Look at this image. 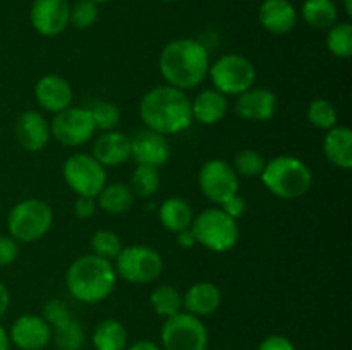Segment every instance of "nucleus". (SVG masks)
<instances>
[{"mask_svg": "<svg viewBox=\"0 0 352 350\" xmlns=\"http://www.w3.org/2000/svg\"><path fill=\"white\" fill-rule=\"evenodd\" d=\"M210 54L205 45L191 38L168 41L160 51L158 69L165 84L188 91L205 81L210 69Z\"/></svg>", "mask_w": 352, "mask_h": 350, "instance_id": "obj_1", "label": "nucleus"}, {"mask_svg": "<svg viewBox=\"0 0 352 350\" xmlns=\"http://www.w3.org/2000/svg\"><path fill=\"white\" fill-rule=\"evenodd\" d=\"M140 117L146 129L162 136L179 134L192 124L191 98L174 86H155L141 98Z\"/></svg>", "mask_w": 352, "mask_h": 350, "instance_id": "obj_2", "label": "nucleus"}, {"mask_svg": "<svg viewBox=\"0 0 352 350\" xmlns=\"http://www.w3.org/2000/svg\"><path fill=\"white\" fill-rule=\"evenodd\" d=\"M117 273L112 261L95 254H85L72 261L65 273L67 290L76 301L82 304H98L113 292Z\"/></svg>", "mask_w": 352, "mask_h": 350, "instance_id": "obj_3", "label": "nucleus"}, {"mask_svg": "<svg viewBox=\"0 0 352 350\" xmlns=\"http://www.w3.org/2000/svg\"><path fill=\"white\" fill-rule=\"evenodd\" d=\"M260 178L265 187L280 199L302 198L313 184L308 165L291 154H280L267 161Z\"/></svg>", "mask_w": 352, "mask_h": 350, "instance_id": "obj_4", "label": "nucleus"}, {"mask_svg": "<svg viewBox=\"0 0 352 350\" xmlns=\"http://www.w3.org/2000/svg\"><path fill=\"white\" fill-rule=\"evenodd\" d=\"M191 232L199 246L212 253H227L234 249L239 240L237 220L230 218L222 208H206L199 215H195Z\"/></svg>", "mask_w": 352, "mask_h": 350, "instance_id": "obj_5", "label": "nucleus"}, {"mask_svg": "<svg viewBox=\"0 0 352 350\" xmlns=\"http://www.w3.org/2000/svg\"><path fill=\"white\" fill-rule=\"evenodd\" d=\"M54 223V211L43 199L30 198L17 202L9 213L7 226L16 242L31 244L48 233Z\"/></svg>", "mask_w": 352, "mask_h": 350, "instance_id": "obj_6", "label": "nucleus"}, {"mask_svg": "<svg viewBox=\"0 0 352 350\" xmlns=\"http://www.w3.org/2000/svg\"><path fill=\"white\" fill-rule=\"evenodd\" d=\"M208 75L217 91L226 96H239L254 86L256 69L250 58L239 54H227L210 64Z\"/></svg>", "mask_w": 352, "mask_h": 350, "instance_id": "obj_7", "label": "nucleus"}, {"mask_svg": "<svg viewBox=\"0 0 352 350\" xmlns=\"http://www.w3.org/2000/svg\"><path fill=\"white\" fill-rule=\"evenodd\" d=\"M160 342L162 350H206L210 336L201 318L181 311L165 319Z\"/></svg>", "mask_w": 352, "mask_h": 350, "instance_id": "obj_8", "label": "nucleus"}, {"mask_svg": "<svg viewBox=\"0 0 352 350\" xmlns=\"http://www.w3.org/2000/svg\"><path fill=\"white\" fill-rule=\"evenodd\" d=\"M116 273L122 280L134 285L151 283L157 280L164 270V259L160 253L148 246L122 247L116 257Z\"/></svg>", "mask_w": 352, "mask_h": 350, "instance_id": "obj_9", "label": "nucleus"}, {"mask_svg": "<svg viewBox=\"0 0 352 350\" xmlns=\"http://www.w3.org/2000/svg\"><path fill=\"white\" fill-rule=\"evenodd\" d=\"M64 178L78 196L96 198L107 185V168L91 154L74 153L65 160Z\"/></svg>", "mask_w": 352, "mask_h": 350, "instance_id": "obj_10", "label": "nucleus"}, {"mask_svg": "<svg viewBox=\"0 0 352 350\" xmlns=\"http://www.w3.org/2000/svg\"><path fill=\"white\" fill-rule=\"evenodd\" d=\"M96 132L95 122L89 108L69 106L55 113L50 122V134L64 146H81Z\"/></svg>", "mask_w": 352, "mask_h": 350, "instance_id": "obj_11", "label": "nucleus"}, {"mask_svg": "<svg viewBox=\"0 0 352 350\" xmlns=\"http://www.w3.org/2000/svg\"><path fill=\"white\" fill-rule=\"evenodd\" d=\"M198 184L205 198L215 205H223L239 192V177L232 165L220 158H213L203 165L198 174Z\"/></svg>", "mask_w": 352, "mask_h": 350, "instance_id": "obj_12", "label": "nucleus"}, {"mask_svg": "<svg viewBox=\"0 0 352 350\" xmlns=\"http://www.w3.org/2000/svg\"><path fill=\"white\" fill-rule=\"evenodd\" d=\"M67 0H33L30 9V23L41 36H58L69 26Z\"/></svg>", "mask_w": 352, "mask_h": 350, "instance_id": "obj_13", "label": "nucleus"}, {"mask_svg": "<svg viewBox=\"0 0 352 350\" xmlns=\"http://www.w3.org/2000/svg\"><path fill=\"white\" fill-rule=\"evenodd\" d=\"M9 342L19 350H43L52 342V328L41 316L23 314L10 326Z\"/></svg>", "mask_w": 352, "mask_h": 350, "instance_id": "obj_14", "label": "nucleus"}, {"mask_svg": "<svg viewBox=\"0 0 352 350\" xmlns=\"http://www.w3.org/2000/svg\"><path fill=\"white\" fill-rule=\"evenodd\" d=\"M131 158L138 165L160 168L170 158V146L167 136L155 132V130H140L134 137H131Z\"/></svg>", "mask_w": 352, "mask_h": 350, "instance_id": "obj_15", "label": "nucleus"}, {"mask_svg": "<svg viewBox=\"0 0 352 350\" xmlns=\"http://www.w3.org/2000/svg\"><path fill=\"white\" fill-rule=\"evenodd\" d=\"M237 115L251 122L270 120L277 112V96L267 88H250L241 93L236 102Z\"/></svg>", "mask_w": 352, "mask_h": 350, "instance_id": "obj_16", "label": "nucleus"}, {"mask_svg": "<svg viewBox=\"0 0 352 350\" xmlns=\"http://www.w3.org/2000/svg\"><path fill=\"white\" fill-rule=\"evenodd\" d=\"M34 98L41 108L55 115L71 106L72 88L62 75L47 74L38 79L34 86Z\"/></svg>", "mask_w": 352, "mask_h": 350, "instance_id": "obj_17", "label": "nucleus"}, {"mask_svg": "<svg viewBox=\"0 0 352 350\" xmlns=\"http://www.w3.org/2000/svg\"><path fill=\"white\" fill-rule=\"evenodd\" d=\"M50 124L36 110H26L17 117L16 139L26 151H41L50 141Z\"/></svg>", "mask_w": 352, "mask_h": 350, "instance_id": "obj_18", "label": "nucleus"}, {"mask_svg": "<svg viewBox=\"0 0 352 350\" xmlns=\"http://www.w3.org/2000/svg\"><path fill=\"white\" fill-rule=\"evenodd\" d=\"M91 156L103 167H120L131 160V137L124 132L109 130L96 137Z\"/></svg>", "mask_w": 352, "mask_h": 350, "instance_id": "obj_19", "label": "nucleus"}, {"mask_svg": "<svg viewBox=\"0 0 352 350\" xmlns=\"http://www.w3.org/2000/svg\"><path fill=\"white\" fill-rule=\"evenodd\" d=\"M258 19L265 31L272 34H287L298 24V10L289 0H263Z\"/></svg>", "mask_w": 352, "mask_h": 350, "instance_id": "obj_20", "label": "nucleus"}, {"mask_svg": "<svg viewBox=\"0 0 352 350\" xmlns=\"http://www.w3.org/2000/svg\"><path fill=\"white\" fill-rule=\"evenodd\" d=\"M220 304H222V294L212 281H198L182 295V309L196 318L212 316L220 307Z\"/></svg>", "mask_w": 352, "mask_h": 350, "instance_id": "obj_21", "label": "nucleus"}, {"mask_svg": "<svg viewBox=\"0 0 352 350\" xmlns=\"http://www.w3.org/2000/svg\"><path fill=\"white\" fill-rule=\"evenodd\" d=\"M227 110H229V100L215 88L205 89L196 95L195 100H191L192 120L203 126L219 124L227 115Z\"/></svg>", "mask_w": 352, "mask_h": 350, "instance_id": "obj_22", "label": "nucleus"}, {"mask_svg": "<svg viewBox=\"0 0 352 350\" xmlns=\"http://www.w3.org/2000/svg\"><path fill=\"white\" fill-rule=\"evenodd\" d=\"M323 153L337 168H352V130L347 126H336L327 130L323 139Z\"/></svg>", "mask_w": 352, "mask_h": 350, "instance_id": "obj_23", "label": "nucleus"}, {"mask_svg": "<svg viewBox=\"0 0 352 350\" xmlns=\"http://www.w3.org/2000/svg\"><path fill=\"white\" fill-rule=\"evenodd\" d=\"M158 218L165 230H168L170 233H179L191 226L195 213L186 199L174 196L162 202L160 209H158Z\"/></svg>", "mask_w": 352, "mask_h": 350, "instance_id": "obj_24", "label": "nucleus"}, {"mask_svg": "<svg viewBox=\"0 0 352 350\" xmlns=\"http://www.w3.org/2000/svg\"><path fill=\"white\" fill-rule=\"evenodd\" d=\"M127 329L117 319H103L93 329L91 342L95 350H126Z\"/></svg>", "mask_w": 352, "mask_h": 350, "instance_id": "obj_25", "label": "nucleus"}, {"mask_svg": "<svg viewBox=\"0 0 352 350\" xmlns=\"http://www.w3.org/2000/svg\"><path fill=\"white\" fill-rule=\"evenodd\" d=\"M134 194L126 184H107L96 196V206L110 215H122L133 208Z\"/></svg>", "mask_w": 352, "mask_h": 350, "instance_id": "obj_26", "label": "nucleus"}, {"mask_svg": "<svg viewBox=\"0 0 352 350\" xmlns=\"http://www.w3.org/2000/svg\"><path fill=\"white\" fill-rule=\"evenodd\" d=\"M301 16L313 30H329L337 23L339 12L333 0H305Z\"/></svg>", "mask_w": 352, "mask_h": 350, "instance_id": "obj_27", "label": "nucleus"}, {"mask_svg": "<svg viewBox=\"0 0 352 350\" xmlns=\"http://www.w3.org/2000/svg\"><path fill=\"white\" fill-rule=\"evenodd\" d=\"M52 342L57 350H82L86 342V333L81 323L74 318L65 319L60 325L52 328Z\"/></svg>", "mask_w": 352, "mask_h": 350, "instance_id": "obj_28", "label": "nucleus"}, {"mask_svg": "<svg viewBox=\"0 0 352 350\" xmlns=\"http://www.w3.org/2000/svg\"><path fill=\"white\" fill-rule=\"evenodd\" d=\"M150 302L153 311L165 319L182 311V295L170 285H160L155 288L150 295Z\"/></svg>", "mask_w": 352, "mask_h": 350, "instance_id": "obj_29", "label": "nucleus"}, {"mask_svg": "<svg viewBox=\"0 0 352 350\" xmlns=\"http://www.w3.org/2000/svg\"><path fill=\"white\" fill-rule=\"evenodd\" d=\"M327 48L333 57L349 58L352 57V24L336 23L329 27L327 34Z\"/></svg>", "mask_w": 352, "mask_h": 350, "instance_id": "obj_30", "label": "nucleus"}, {"mask_svg": "<svg viewBox=\"0 0 352 350\" xmlns=\"http://www.w3.org/2000/svg\"><path fill=\"white\" fill-rule=\"evenodd\" d=\"M131 191L133 194L141 196V198H150L160 187V175L158 168L146 167V165H138L136 170L131 177Z\"/></svg>", "mask_w": 352, "mask_h": 350, "instance_id": "obj_31", "label": "nucleus"}, {"mask_svg": "<svg viewBox=\"0 0 352 350\" xmlns=\"http://www.w3.org/2000/svg\"><path fill=\"white\" fill-rule=\"evenodd\" d=\"M91 250L95 256L113 261L122 250V240L113 230L100 229L91 235Z\"/></svg>", "mask_w": 352, "mask_h": 350, "instance_id": "obj_32", "label": "nucleus"}, {"mask_svg": "<svg viewBox=\"0 0 352 350\" xmlns=\"http://www.w3.org/2000/svg\"><path fill=\"white\" fill-rule=\"evenodd\" d=\"M308 120L313 124L315 127L323 130H329L332 127L339 126V115H337V110L329 100L325 98H318L313 100L311 103L308 105Z\"/></svg>", "mask_w": 352, "mask_h": 350, "instance_id": "obj_33", "label": "nucleus"}, {"mask_svg": "<svg viewBox=\"0 0 352 350\" xmlns=\"http://www.w3.org/2000/svg\"><path fill=\"white\" fill-rule=\"evenodd\" d=\"M265 165H267V160L263 158V154L254 150H243L234 156L232 168L237 177L253 178L260 177Z\"/></svg>", "mask_w": 352, "mask_h": 350, "instance_id": "obj_34", "label": "nucleus"}, {"mask_svg": "<svg viewBox=\"0 0 352 350\" xmlns=\"http://www.w3.org/2000/svg\"><path fill=\"white\" fill-rule=\"evenodd\" d=\"M89 112H91L96 130H103V132H109V130L116 129L120 120V112L116 103L105 102V100L103 102H96L89 108Z\"/></svg>", "mask_w": 352, "mask_h": 350, "instance_id": "obj_35", "label": "nucleus"}, {"mask_svg": "<svg viewBox=\"0 0 352 350\" xmlns=\"http://www.w3.org/2000/svg\"><path fill=\"white\" fill-rule=\"evenodd\" d=\"M98 19V5L91 0H78L69 7V24L78 30H88Z\"/></svg>", "mask_w": 352, "mask_h": 350, "instance_id": "obj_36", "label": "nucleus"}, {"mask_svg": "<svg viewBox=\"0 0 352 350\" xmlns=\"http://www.w3.org/2000/svg\"><path fill=\"white\" fill-rule=\"evenodd\" d=\"M41 318L50 325V328H54V326L60 325L65 319L72 318V316L64 301H60V299H50V301L43 305V316H41Z\"/></svg>", "mask_w": 352, "mask_h": 350, "instance_id": "obj_37", "label": "nucleus"}, {"mask_svg": "<svg viewBox=\"0 0 352 350\" xmlns=\"http://www.w3.org/2000/svg\"><path fill=\"white\" fill-rule=\"evenodd\" d=\"M19 254V242L10 235H0V266H9L17 259Z\"/></svg>", "mask_w": 352, "mask_h": 350, "instance_id": "obj_38", "label": "nucleus"}, {"mask_svg": "<svg viewBox=\"0 0 352 350\" xmlns=\"http://www.w3.org/2000/svg\"><path fill=\"white\" fill-rule=\"evenodd\" d=\"M256 350H296L294 343L284 335H268L260 342Z\"/></svg>", "mask_w": 352, "mask_h": 350, "instance_id": "obj_39", "label": "nucleus"}, {"mask_svg": "<svg viewBox=\"0 0 352 350\" xmlns=\"http://www.w3.org/2000/svg\"><path fill=\"white\" fill-rule=\"evenodd\" d=\"M220 208H222L230 218L237 220L244 215V211H246V199H244L243 196H239V192H237L232 198L227 199L223 205H220Z\"/></svg>", "mask_w": 352, "mask_h": 350, "instance_id": "obj_40", "label": "nucleus"}, {"mask_svg": "<svg viewBox=\"0 0 352 350\" xmlns=\"http://www.w3.org/2000/svg\"><path fill=\"white\" fill-rule=\"evenodd\" d=\"M96 211V201L95 198H85V196H78L74 202V215L81 220H88L95 215Z\"/></svg>", "mask_w": 352, "mask_h": 350, "instance_id": "obj_41", "label": "nucleus"}, {"mask_svg": "<svg viewBox=\"0 0 352 350\" xmlns=\"http://www.w3.org/2000/svg\"><path fill=\"white\" fill-rule=\"evenodd\" d=\"M177 235V244L179 247H182V249H192V247L196 246V239H195V233L191 232V229L188 230H182V232L175 233Z\"/></svg>", "mask_w": 352, "mask_h": 350, "instance_id": "obj_42", "label": "nucleus"}, {"mask_svg": "<svg viewBox=\"0 0 352 350\" xmlns=\"http://www.w3.org/2000/svg\"><path fill=\"white\" fill-rule=\"evenodd\" d=\"M9 305H10V292H9V288H7L6 285L0 281V318L6 314L7 309H9Z\"/></svg>", "mask_w": 352, "mask_h": 350, "instance_id": "obj_43", "label": "nucleus"}, {"mask_svg": "<svg viewBox=\"0 0 352 350\" xmlns=\"http://www.w3.org/2000/svg\"><path fill=\"white\" fill-rule=\"evenodd\" d=\"M126 350H162V347L151 340H138L133 345H127Z\"/></svg>", "mask_w": 352, "mask_h": 350, "instance_id": "obj_44", "label": "nucleus"}, {"mask_svg": "<svg viewBox=\"0 0 352 350\" xmlns=\"http://www.w3.org/2000/svg\"><path fill=\"white\" fill-rule=\"evenodd\" d=\"M9 333H7V329L0 325V350H9Z\"/></svg>", "mask_w": 352, "mask_h": 350, "instance_id": "obj_45", "label": "nucleus"}, {"mask_svg": "<svg viewBox=\"0 0 352 350\" xmlns=\"http://www.w3.org/2000/svg\"><path fill=\"white\" fill-rule=\"evenodd\" d=\"M344 5H346L347 16H352V0H344Z\"/></svg>", "mask_w": 352, "mask_h": 350, "instance_id": "obj_46", "label": "nucleus"}, {"mask_svg": "<svg viewBox=\"0 0 352 350\" xmlns=\"http://www.w3.org/2000/svg\"><path fill=\"white\" fill-rule=\"evenodd\" d=\"M91 2H95L96 5H98V3H107V2H110V0H91Z\"/></svg>", "mask_w": 352, "mask_h": 350, "instance_id": "obj_47", "label": "nucleus"}, {"mask_svg": "<svg viewBox=\"0 0 352 350\" xmlns=\"http://www.w3.org/2000/svg\"><path fill=\"white\" fill-rule=\"evenodd\" d=\"M162 2H177V0H162Z\"/></svg>", "mask_w": 352, "mask_h": 350, "instance_id": "obj_48", "label": "nucleus"}]
</instances>
